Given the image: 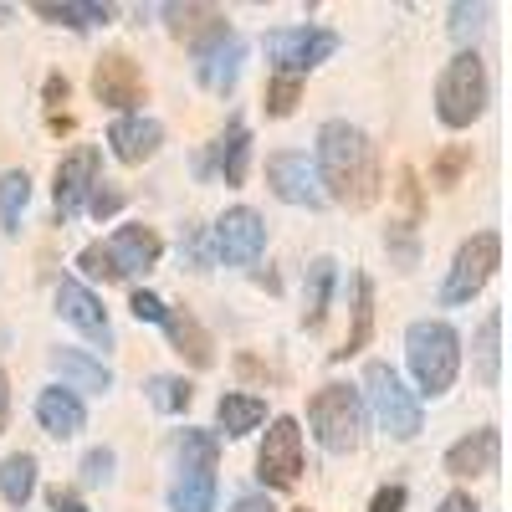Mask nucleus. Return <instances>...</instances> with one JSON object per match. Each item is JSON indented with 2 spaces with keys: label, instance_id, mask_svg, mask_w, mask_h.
<instances>
[{
  "label": "nucleus",
  "instance_id": "obj_1",
  "mask_svg": "<svg viewBox=\"0 0 512 512\" xmlns=\"http://www.w3.org/2000/svg\"><path fill=\"white\" fill-rule=\"evenodd\" d=\"M313 175L323 200L344 205V210H369L384 190V169H379V149L349 118H323L318 139H313Z\"/></svg>",
  "mask_w": 512,
  "mask_h": 512
},
{
  "label": "nucleus",
  "instance_id": "obj_2",
  "mask_svg": "<svg viewBox=\"0 0 512 512\" xmlns=\"http://www.w3.org/2000/svg\"><path fill=\"white\" fill-rule=\"evenodd\" d=\"M405 364L415 379V395L436 400L461 374V333L446 318H415L405 328Z\"/></svg>",
  "mask_w": 512,
  "mask_h": 512
},
{
  "label": "nucleus",
  "instance_id": "obj_3",
  "mask_svg": "<svg viewBox=\"0 0 512 512\" xmlns=\"http://www.w3.org/2000/svg\"><path fill=\"white\" fill-rule=\"evenodd\" d=\"M364 415L379 420V431L384 436H395V441H415L425 431V410H420V395L410 390V384L400 379L395 364H384V359H369L364 364Z\"/></svg>",
  "mask_w": 512,
  "mask_h": 512
},
{
  "label": "nucleus",
  "instance_id": "obj_4",
  "mask_svg": "<svg viewBox=\"0 0 512 512\" xmlns=\"http://www.w3.org/2000/svg\"><path fill=\"white\" fill-rule=\"evenodd\" d=\"M492 103V77L477 47H461L436 77V118L446 128H472Z\"/></svg>",
  "mask_w": 512,
  "mask_h": 512
},
{
  "label": "nucleus",
  "instance_id": "obj_5",
  "mask_svg": "<svg viewBox=\"0 0 512 512\" xmlns=\"http://www.w3.org/2000/svg\"><path fill=\"white\" fill-rule=\"evenodd\" d=\"M308 425H313V441L328 451V456H349L359 451L364 441V400L354 384L333 379L308 400Z\"/></svg>",
  "mask_w": 512,
  "mask_h": 512
},
{
  "label": "nucleus",
  "instance_id": "obj_6",
  "mask_svg": "<svg viewBox=\"0 0 512 512\" xmlns=\"http://www.w3.org/2000/svg\"><path fill=\"white\" fill-rule=\"evenodd\" d=\"M502 267V236L487 226V231H472L456 256H451V267H446V282H441V308H466L472 297L497 277Z\"/></svg>",
  "mask_w": 512,
  "mask_h": 512
},
{
  "label": "nucleus",
  "instance_id": "obj_7",
  "mask_svg": "<svg viewBox=\"0 0 512 512\" xmlns=\"http://www.w3.org/2000/svg\"><path fill=\"white\" fill-rule=\"evenodd\" d=\"M262 52H267L277 77H297V82H303L313 67H323L338 52V31L308 26V21L303 26H277V31L262 36Z\"/></svg>",
  "mask_w": 512,
  "mask_h": 512
},
{
  "label": "nucleus",
  "instance_id": "obj_8",
  "mask_svg": "<svg viewBox=\"0 0 512 512\" xmlns=\"http://www.w3.org/2000/svg\"><path fill=\"white\" fill-rule=\"evenodd\" d=\"M303 466H308V451H303V425L292 415H272L267 420V436H262V451H256V477H262L267 492H292L303 482Z\"/></svg>",
  "mask_w": 512,
  "mask_h": 512
},
{
  "label": "nucleus",
  "instance_id": "obj_9",
  "mask_svg": "<svg viewBox=\"0 0 512 512\" xmlns=\"http://www.w3.org/2000/svg\"><path fill=\"white\" fill-rule=\"evenodd\" d=\"M190 52H195V82L205 93H236V82H241V62H246V36L221 21V26H210L200 41H190Z\"/></svg>",
  "mask_w": 512,
  "mask_h": 512
},
{
  "label": "nucleus",
  "instance_id": "obj_10",
  "mask_svg": "<svg viewBox=\"0 0 512 512\" xmlns=\"http://www.w3.org/2000/svg\"><path fill=\"white\" fill-rule=\"evenodd\" d=\"M205 231H210V256L226 267H251V262H262V251H267V221H262V210H251V205H231L226 216Z\"/></svg>",
  "mask_w": 512,
  "mask_h": 512
},
{
  "label": "nucleus",
  "instance_id": "obj_11",
  "mask_svg": "<svg viewBox=\"0 0 512 512\" xmlns=\"http://www.w3.org/2000/svg\"><path fill=\"white\" fill-rule=\"evenodd\" d=\"M93 93H98L103 108H113L123 118V113H144L149 82H144L139 62L128 57V52H103L98 67H93Z\"/></svg>",
  "mask_w": 512,
  "mask_h": 512
},
{
  "label": "nucleus",
  "instance_id": "obj_12",
  "mask_svg": "<svg viewBox=\"0 0 512 512\" xmlns=\"http://www.w3.org/2000/svg\"><path fill=\"white\" fill-rule=\"evenodd\" d=\"M98 169H103V149H98V144H77L72 154H62V164H57V185H52V210H57V226H62V221H72L77 210L88 205L93 185L103 180Z\"/></svg>",
  "mask_w": 512,
  "mask_h": 512
},
{
  "label": "nucleus",
  "instance_id": "obj_13",
  "mask_svg": "<svg viewBox=\"0 0 512 512\" xmlns=\"http://www.w3.org/2000/svg\"><path fill=\"white\" fill-rule=\"evenodd\" d=\"M57 313L88 338L93 349H113V318L103 308V297L88 287V282H77V277H62L57 282Z\"/></svg>",
  "mask_w": 512,
  "mask_h": 512
},
{
  "label": "nucleus",
  "instance_id": "obj_14",
  "mask_svg": "<svg viewBox=\"0 0 512 512\" xmlns=\"http://www.w3.org/2000/svg\"><path fill=\"white\" fill-rule=\"evenodd\" d=\"M267 185L282 205H297V210H318L328 205L323 190H318V175H313V159L303 149H282L267 159Z\"/></svg>",
  "mask_w": 512,
  "mask_h": 512
},
{
  "label": "nucleus",
  "instance_id": "obj_15",
  "mask_svg": "<svg viewBox=\"0 0 512 512\" xmlns=\"http://www.w3.org/2000/svg\"><path fill=\"white\" fill-rule=\"evenodd\" d=\"M246 169H251V128L236 113L221 128V139L200 154V175H221L226 185H246Z\"/></svg>",
  "mask_w": 512,
  "mask_h": 512
},
{
  "label": "nucleus",
  "instance_id": "obj_16",
  "mask_svg": "<svg viewBox=\"0 0 512 512\" xmlns=\"http://www.w3.org/2000/svg\"><path fill=\"white\" fill-rule=\"evenodd\" d=\"M502 461V431L497 425H477L472 436H461L446 446V477H492Z\"/></svg>",
  "mask_w": 512,
  "mask_h": 512
},
{
  "label": "nucleus",
  "instance_id": "obj_17",
  "mask_svg": "<svg viewBox=\"0 0 512 512\" xmlns=\"http://www.w3.org/2000/svg\"><path fill=\"white\" fill-rule=\"evenodd\" d=\"M108 149H113L118 164H149L164 149V123L149 118V113H123L108 128Z\"/></svg>",
  "mask_w": 512,
  "mask_h": 512
},
{
  "label": "nucleus",
  "instance_id": "obj_18",
  "mask_svg": "<svg viewBox=\"0 0 512 512\" xmlns=\"http://www.w3.org/2000/svg\"><path fill=\"white\" fill-rule=\"evenodd\" d=\"M103 246H108V256H113L118 277H139V272H154V267H159V256H164V241H159V231H154V226H139V221L118 226V231H113Z\"/></svg>",
  "mask_w": 512,
  "mask_h": 512
},
{
  "label": "nucleus",
  "instance_id": "obj_19",
  "mask_svg": "<svg viewBox=\"0 0 512 512\" xmlns=\"http://www.w3.org/2000/svg\"><path fill=\"white\" fill-rule=\"evenodd\" d=\"M52 369H57V379H62V390H72L77 400L113 390V369H108L98 354H88V349H52Z\"/></svg>",
  "mask_w": 512,
  "mask_h": 512
},
{
  "label": "nucleus",
  "instance_id": "obj_20",
  "mask_svg": "<svg viewBox=\"0 0 512 512\" xmlns=\"http://www.w3.org/2000/svg\"><path fill=\"white\" fill-rule=\"evenodd\" d=\"M36 425L52 441H72V436L88 431V405H82L72 390H62V384H52V390L36 395Z\"/></svg>",
  "mask_w": 512,
  "mask_h": 512
},
{
  "label": "nucleus",
  "instance_id": "obj_21",
  "mask_svg": "<svg viewBox=\"0 0 512 512\" xmlns=\"http://www.w3.org/2000/svg\"><path fill=\"white\" fill-rule=\"evenodd\" d=\"M159 328L169 333V344H175V354L190 369H210V364H216V338L200 328V318L190 308H164V323Z\"/></svg>",
  "mask_w": 512,
  "mask_h": 512
},
{
  "label": "nucleus",
  "instance_id": "obj_22",
  "mask_svg": "<svg viewBox=\"0 0 512 512\" xmlns=\"http://www.w3.org/2000/svg\"><path fill=\"white\" fill-rule=\"evenodd\" d=\"M31 16L52 21V26H67V31H93V26H108L118 11L108 0H36Z\"/></svg>",
  "mask_w": 512,
  "mask_h": 512
},
{
  "label": "nucleus",
  "instance_id": "obj_23",
  "mask_svg": "<svg viewBox=\"0 0 512 512\" xmlns=\"http://www.w3.org/2000/svg\"><path fill=\"white\" fill-rule=\"evenodd\" d=\"M262 420H267V400H262V395H241V390H226V395L216 400V436H226V441H241V436H251Z\"/></svg>",
  "mask_w": 512,
  "mask_h": 512
},
{
  "label": "nucleus",
  "instance_id": "obj_24",
  "mask_svg": "<svg viewBox=\"0 0 512 512\" xmlns=\"http://www.w3.org/2000/svg\"><path fill=\"white\" fill-rule=\"evenodd\" d=\"M333 287H338V262H333V256H313L308 277H303V328H323L328 303H333Z\"/></svg>",
  "mask_w": 512,
  "mask_h": 512
},
{
  "label": "nucleus",
  "instance_id": "obj_25",
  "mask_svg": "<svg viewBox=\"0 0 512 512\" xmlns=\"http://www.w3.org/2000/svg\"><path fill=\"white\" fill-rule=\"evenodd\" d=\"M216 497V472H175V482H169V512H216Z\"/></svg>",
  "mask_w": 512,
  "mask_h": 512
},
{
  "label": "nucleus",
  "instance_id": "obj_26",
  "mask_svg": "<svg viewBox=\"0 0 512 512\" xmlns=\"http://www.w3.org/2000/svg\"><path fill=\"white\" fill-rule=\"evenodd\" d=\"M216 466H221V436L185 425L175 436V472H216Z\"/></svg>",
  "mask_w": 512,
  "mask_h": 512
},
{
  "label": "nucleus",
  "instance_id": "obj_27",
  "mask_svg": "<svg viewBox=\"0 0 512 512\" xmlns=\"http://www.w3.org/2000/svg\"><path fill=\"white\" fill-rule=\"evenodd\" d=\"M36 497V456L31 451H11L0 461V502L26 512V502Z\"/></svg>",
  "mask_w": 512,
  "mask_h": 512
},
{
  "label": "nucleus",
  "instance_id": "obj_28",
  "mask_svg": "<svg viewBox=\"0 0 512 512\" xmlns=\"http://www.w3.org/2000/svg\"><path fill=\"white\" fill-rule=\"evenodd\" d=\"M472 364H477V379L482 390H497L502 384V313L492 308L477 328V349H472Z\"/></svg>",
  "mask_w": 512,
  "mask_h": 512
},
{
  "label": "nucleus",
  "instance_id": "obj_29",
  "mask_svg": "<svg viewBox=\"0 0 512 512\" xmlns=\"http://www.w3.org/2000/svg\"><path fill=\"white\" fill-rule=\"evenodd\" d=\"M369 333H374V287H369L364 272H354V328H349V338H344V349H333V359H354V354H364Z\"/></svg>",
  "mask_w": 512,
  "mask_h": 512
},
{
  "label": "nucleus",
  "instance_id": "obj_30",
  "mask_svg": "<svg viewBox=\"0 0 512 512\" xmlns=\"http://www.w3.org/2000/svg\"><path fill=\"white\" fill-rule=\"evenodd\" d=\"M26 205H31V175L26 169H0V231L6 236L21 231Z\"/></svg>",
  "mask_w": 512,
  "mask_h": 512
},
{
  "label": "nucleus",
  "instance_id": "obj_31",
  "mask_svg": "<svg viewBox=\"0 0 512 512\" xmlns=\"http://www.w3.org/2000/svg\"><path fill=\"white\" fill-rule=\"evenodd\" d=\"M144 395H149V405L159 415H185L190 400H195V384L185 374H149L144 379Z\"/></svg>",
  "mask_w": 512,
  "mask_h": 512
},
{
  "label": "nucleus",
  "instance_id": "obj_32",
  "mask_svg": "<svg viewBox=\"0 0 512 512\" xmlns=\"http://www.w3.org/2000/svg\"><path fill=\"white\" fill-rule=\"evenodd\" d=\"M159 16L169 21V31L185 36V41H200L210 26L226 21V11H216V6H159Z\"/></svg>",
  "mask_w": 512,
  "mask_h": 512
},
{
  "label": "nucleus",
  "instance_id": "obj_33",
  "mask_svg": "<svg viewBox=\"0 0 512 512\" xmlns=\"http://www.w3.org/2000/svg\"><path fill=\"white\" fill-rule=\"evenodd\" d=\"M297 103H303V82L272 72V77H267V88H262V108H267V118H292Z\"/></svg>",
  "mask_w": 512,
  "mask_h": 512
},
{
  "label": "nucleus",
  "instance_id": "obj_34",
  "mask_svg": "<svg viewBox=\"0 0 512 512\" xmlns=\"http://www.w3.org/2000/svg\"><path fill=\"white\" fill-rule=\"evenodd\" d=\"M466 169H472V144H451V149H441L431 159V185L436 190H451V185H461Z\"/></svg>",
  "mask_w": 512,
  "mask_h": 512
},
{
  "label": "nucleus",
  "instance_id": "obj_35",
  "mask_svg": "<svg viewBox=\"0 0 512 512\" xmlns=\"http://www.w3.org/2000/svg\"><path fill=\"white\" fill-rule=\"evenodd\" d=\"M384 251H390V262L400 267V272H410L415 262H420V241H415V226H390L384 231Z\"/></svg>",
  "mask_w": 512,
  "mask_h": 512
},
{
  "label": "nucleus",
  "instance_id": "obj_36",
  "mask_svg": "<svg viewBox=\"0 0 512 512\" xmlns=\"http://www.w3.org/2000/svg\"><path fill=\"white\" fill-rule=\"evenodd\" d=\"M180 262H185L190 272H210V267H216V256H210V231H205V226H185V236H180Z\"/></svg>",
  "mask_w": 512,
  "mask_h": 512
},
{
  "label": "nucleus",
  "instance_id": "obj_37",
  "mask_svg": "<svg viewBox=\"0 0 512 512\" xmlns=\"http://www.w3.org/2000/svg\"><path fill=\"white\" fill-rule=\"evenodd\" d=\"M77 272L88 277V282H118V267H113V256H108L103 241H93V246L77 251ZM82 277H77V282H82Z\"/></svg>",
  "mask_w": 512,
  "mask_h": 512
},
{
  "label": "nucleus",
  "instance_id": "obj_38",
  "mask_svg": "<svg viewBox=\"0 0 512 512\" xmlns=\"http://www.w3.org/2000/svg\"><path fill=\"white\" fill-rule=\"evenodd\" d=\"M113 466H118V456H113V446H93L88 456H82V487H108L113 482Z\"/></svg>",
  "mask_w": 512,
  "mask_h": 512
},
{
  "label": "nucleus",
  "instance_id": "obj_39",
  "mask_svg": "<svg viewBox=\"0 0 512 512\" xmlns=\"http://www.w3.org/2000/svg\"><path fill=\"white\" fill-rule=\"evenodd\" d=\"M446 16H451V36L466 47V41H472V36L487 26V16H492V11H487V6H461V0H456V6H451Z\"/></svg>",
  "mask_w": 512,
  "mask_h": 512
},
{
  "label": "nucleus",
  "instance_id": "obj_40",
  "mask_svg": "<svg viewBox=\"0 0 512 512\" xmlns=\"http://www.w3.org/2000/svg\"><path fill=\"white\" fill-rule=\"evenodd\" d=\"M82 210H88L93 221H113L118 210H123V190H113L108 180H98V185H93V195H88V205H82Z\"/></svg>",
  "mask_w": 512,
  "mask_h": 512
},
{
  "label": "nucleus",
  "instance_id": "obj_41",
  "mask_svg": "<svg viewBox=\"0 0 512 512\" xmlns=\"http://www.w3.org/2000/svg\"><path fill=\"white\" fill-rule=\"evenodd\" d=\"M164 297L159 292H149V287H134V297H128V313H134L139 323H164Z\"/></svg>",
  "mask_w": 512,
  "mask_h": 512
},
{
  "label": "nucleus",
  "instance_id": "obj_42",
  "mask_svg": "<svg viewBox=\"0 0 512 512\" xmlns=\"http://www.w3.org/2000/svg\"><path fill=\"white\" fill-rule=\"evenodd\" d=\"M405 502H410V487H405V482H384V487L369 497V512H405Z\"/></svg>",
  "mask_w": 512,
  "mask_h": 512
},
{
  "label": "nucleus",
  "instance_id": "obj_43",
  "mask_svg": "<svg viewBox=\"0 0 512 512\" xmlns=\"http://www.w3.org/2000/svg\"><path fill=\"white\" fill-rule=\"evenodd\" d=\"M47 507H52V512H88V502H82L72 487H52V492H47Z\"/></svg>",
  "mask_w": 512,
  "mask_h": 512
},
{
  "label": "nucleus",
  "instance_id": "obj_44",
  "mask_svg": "<svg viewBox=\"0 0 512 512\" xmlns=\"http://www.w3.org/2000/svg\"><path fill=\"white\" fill-rule=\"evenodd\" d=\"M231 512H277V502H272L267 492H246V497L231 502Z\"/></svg>",
  "mask_w": 512,
  "mask_h": 512
},
{
  "label": "nucleus",
  "instance_id": "obj_45",
  "mask_svg": "<svg viewBox=\"0 0 512 512\" xmlns=\"http://www.w3.org/2000/svg\"><path fill=\"white\" fill-rule=\"evenodd\" d=\"M436 512H482V507H477V497H472V492H446Z\"/></svg>",
  "mask_w": 512,
  "mask_h": 512
},
{
  "label": "nucleus",
  "instance_id": "obj_46",
  "mask_svg": "<svg viewBox=\"0 0 512 512\" xmlns=\"http://www.w3.org/2000/svg\"><path fill=\"white\" fill-rule=\"evenodd\" d=\"M41 93H47V103L57 108V103H67V93H72V82H67L62 72H52V77H47V88H41Z\"/></svg>",
  "mask_w": 512,
  "mask_h": 512
},
{
  "label": "nucleus",
  "instance_id": "obj_47",
  "mask_svg": "<svg viewBox=\"0 0 512 512\" xmlns=\"http://www.w3.org/2000/svg\"><path fill=\"white\" fill-rule=\"evenodd\" d=\"M6 420H11V379L0 369V431H6Z\"/></svg>",
  "mask_w": 512,
  "mask_h": 512
},
{
  "label": "nucleus",
  "instance_id": "obj_48",
  "mask_svg": "<svg viewBox=\"0 0 512 512\" xmlns=\"http://www.w3.org/2000/svg\"><path fill=\"white\" fill-rule=\"evenodd\" d=\"M6 16H11V6H0V26H6Z\"/></svg>",
  "mask_w": 512,
  "mask_h": 512
}]
</instances>
